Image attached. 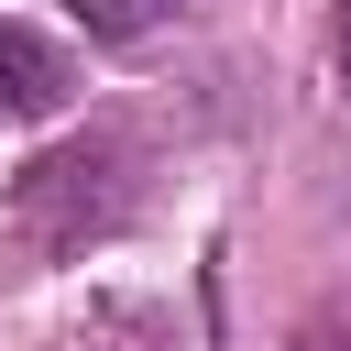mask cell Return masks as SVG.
Instances as JSON below:
<instances>
[{
  "instance_id": "277c9868",
  "label": "cell",
  "mask_w": 351,
  "mask_h": 351,
  "mask_svg": "<svg viewBox=\"0 0 351 351\" xmlns=\"http://www.w3.org/2000/svg\"><path fill=\"white\" fill-rule=\"evenodd\" d=\"M285 351H351V296H318V307L285 329Z\"/></svg>"
},
{
  "instance_id": "3957f363",
  "label": "cell",
  "mask_w": 351,
  "mask_h": 351,
  "mask_svg": "<svg viewBox=\"0 0 351 351\" xmlns=\"http://www.w3.org/2000/svg\"><path fill=\"white\" fill-rule=\"evenodd\" d=\"M66 11H77L99 44H143V33H165V22H176V0H66Z\"/></svg>"
},
{
  "instance_id": "7a4b0ae2",
  "label": "cell",
  "mask_w": 351,
  "mask_h": 351,
  "mask_svg": "<svg viewBox=\"0 0 351 351\" xmlns=\"http://www.w3.org/2000/svg\"><path fill=\"white\" fill-rule=\"evenodd\" d=\"M66 55L33 33V22H0V121H44V110H66Z\"/></svg>"
},
{
  "instance_id": "5b68a950",
  "label": "cell",
  "mask_w": 351,
  "mask_h": 351,
  "mask_svg": "<svg viewBox=\"0 0 351 351\" xmlns=\"http://www.w3.org/2000/svg\"><path fill=\"white\" fill-rule=\"evenodd\" d=\"M329 66H340V88H351V0H329Z\"/></svg>"
},
{
  "instance_id": "6da1fadb",
  "label": "cell",
  "mask_w": 351,
  "mask_h": 351,
  "mask_svg": "<svg viewBox=\"0 0 351 351\" xmlns=\"http://www.w3.org/2000/svg\"><path fill=\"white\" fill-rule=\"evenodd\" d=\"M132 208H143V143H132V132H66V143H44V154L11 176V219H22V241L55 252V263L99 252Z\"/></svg>"
}]
</instances>
